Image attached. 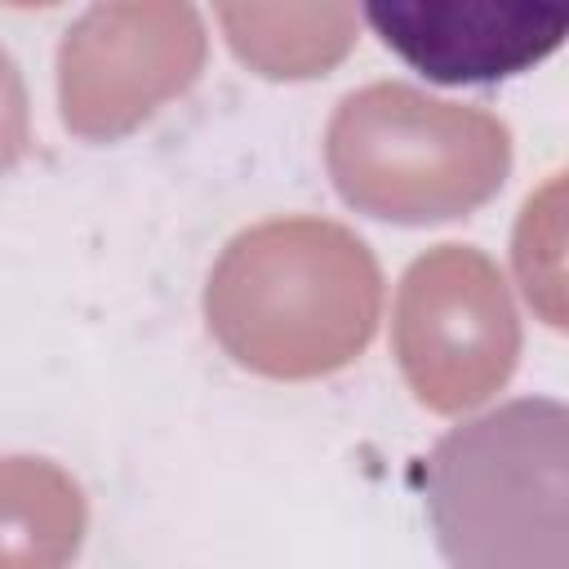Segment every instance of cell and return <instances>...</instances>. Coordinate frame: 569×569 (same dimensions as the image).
I'll return each mask as SVG.
<instances>
[{"instance_id":"cell-3","label":"cell","mask_w":569,"mask_h":569,"mask_svg":"<svg viewBox=\"0 0 569 569\" xmlns=\"http://www.w3.org/2000/svg\"><path fill=\"white\" fill-rule=\"evenodd\" d=\"M329 173L347 204L391 222H440L485 204L511 164L507 129L409 84L347 93L329 124Z\"/></svg>"},{"instance_id":"cell-4","label":"cell","mask_w":569,"mask_h":569,"mask_svg":"<svg viewBox=\"0 0 569 569\" xmlns=\"http://www.w3.org/2000/svg\"><path fill=\"white\" fill-rule=\"evenodd\" d=\"M365 22L436 84H493L556 53L569 9L533 0H373Z\"/></svg>"},{"instance_id":"cell-2","label":"cell","mask_w":569,"mask_h":569,"mask_svg":"<svg viewBox=\"0 0 569 569\" xmlns=\"http://www.w3.org/2000/svg\"><path fill=\"white\" fill-rule=\"evenodd\" d=\"M560 400H516L453 427L427 462V511L449 569H565Z\"/></svg>"},{"instance_id":"cell-5","label":"cell","mask_w":569,"mask_h":569,"mask_svg":"<svg viewBox=\"0 0 569 569\" xmlns=\"http://www.w3.org/2000/svg\"><path fill=\"white\" fill-rule=\"evenodd\" d=\"M27 151V93L13 58L0 49V169H9Z\"/></svg>"},{"instance_id":"cell-1","label":"cell","mask_w":569,"mask_h":569,"mask_svg":"<svg viewBox=\"0 0 569 569\" xmlns=\"http://www.w3.org/2000/svg\"><path fill=\"white\" fill-rule=\"evenodd\" d=\"M382 280L360 236L320 218L240 231L204 289L213 338L253 373L316 378L351 365L378 329Z\"/></svg>"}]
</instances>
